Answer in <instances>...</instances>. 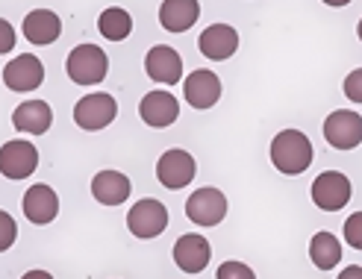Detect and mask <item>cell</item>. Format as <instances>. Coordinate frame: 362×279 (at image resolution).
Returning <instances> with one entry per match:
<instances>
[{
  "mask_svg": "<svg viewBox=\"0 0 362 279\" xmlns=\"http://www.w3.org/2000/svg\"><path fill=\"white\" fill-rule=\"evenodd\" d=\"M324 4H327V6H348L351 0H324Z\"/></svg>",
  "mask_w": 362,
  "mask_h": 279,
  "instance_id": "cell-30",
  "label": "cell"
},
{
  "mask_svg": "<svg viewBox=\"0 0 362 279\" xmlns=\"http://www.w3.org/2000/svg\"><path fill=\"white\" fill-rule=\"evenodd\" d=\"M65 71L77 85H98L103 83L106 71H110V56L98 44H80L68 53Z\"/></svg>",
  "mask_w": 362,
  "mask_h": 279,
  "instance_id": "cell-2",
  "label": "cell"
},
{
  "mask_svg": "<svg viewBox=\"0 0 362 279\" xmlns=\"http://www.w3.org/2000/svg\"><path fill=\"white\" fill-rule=\"evenodd\" d=\"M127 227L136 238H156L168 230V209L159 200L144 197L127 212Z\"/></svg>",
  "mask_w": 362,
  "mask_h": 279,
  "instance_id": "cell-6",
  "label": "cell"
},
{
  "mask_svg": "<svg viewBox=\"0 0 362 279\" xmlns=\"http://www.w3.org/2000/svg\"><path fill=\"white\" fill-rule=\"evenodd\" d=\"M21 30H24L30 44L45 47V44H53L62 35V21H59V15L50 12V9H33V12H27Z\"/></svg>",
  "mask_w": 362,
  "mask_h": 279,
  "instance_id": "cell-18",
  "label": "cell"
},
{
  "mask_svg": "<svg viewBox=\"0 0 362 279\" xmlns=\"http://www.w3.org/2000/svg\"><path fill=\"white\" fill-rule=\"evenodd\" d=\"M356 35H359V42H362V21H359V27H356Z\"/></svg>",
  "mask_w": 362,
  "mask_h": 279,
  "instance_id": "cell-31",
  "label": "cell"
},
{
  "mask_svg": "<svg viewBox=\"0 0 362 279\" xmlns=\"http://www.w3.org/2000/svg\"><path fill=\"white\" fill-rule=\"evenodd\" d=\"M144 71L148 77L156 80V83H165V85H177L183 80V59L180 53L168 44H153L144 56Z\"/></svg>",
  "mask_w": 362,
  "mask_h": 279,
  "instance_id": "cell-12",
  "label": "cell"
},
{
  "mask_svg": "<svg viewBox=\"0 0 362 279\" xmlns=\"http://www.w3.org/2000/svg\"><path fill=\"white\" fill-rule=\"evenodd\" d=\"M227 215V197L221 189H197L189 200H186V218L197 227H215V223H221Z\"/></svg>",
  "mask_w": 362,
  "mask_h": 279,
  "instance_id": "cell-8",
  "label": "cell"
},
{
  "mask_svg": "<svg viewBox=\"0 0 362 279\" xmlns=\"http://www.w3.org/2000/svg\"><path fill=\"white\" fill-rule=\"evenodd\" d=\"M53 124V109L45 100H27L12 112V126L24 136H45Z\"/></svg>",
  "mask_w": 362,
  "mask_h": 279,
  "instance_id": "cell-17",
  "label": "cell"
},
{
  "mask_svg": "<svg viewBox=\"0 0 362 279\" xmlns=\"http://www.w3.org/2000/svg\"><path fill=\"white\" fill-rule=\"evenodd\" d=\"M345 97L354 103H362V68L351 71L345 77Z\"/></svg>",
  "mask_w": 362,
  "mask_h": 279,
  "instance_id": "cell-26",
  "label": "cell"
},
{
  "mask_svg": "<svg viewBox=\"0 0 362 279\" xmlns=\"http://www.w3.org/2000/svg\"><path fill=\"white\" fill-rule=\"evenodd\" d=\"M271 162L280 174L298 177L313 165V141L300 129H283L271 141Z\"/></svg>",
  "mask_w": 362,
  "mask_h": 279,
  "instance_id": "cell-1",
  "label": "cell"
},
{
  "mask_svg": "<svg viewBox=\"0 0 362 279\" xmlns=\"http://www.w3.org/2000/svg\"><path fill=\"white\" fill-rule=\"evenodd\" d=\"M183 95L192 109H212L221 100V80L215 71L197 68L192 71V77L183 80Z\"/></svg>",
  "mask_w": 362,
  "mask_h": 279,
  "instance_id": "cell-11",
  "label": "cell"
},
{
  "mask_svg": "<svg viewBox=\"0 0 362 279\" xmlns=\"http://www.w3.org/2000/svg\"><path fill=\"white\" fill-rule=\"evenodd\" d=\"M313 203L321 212H339L351 203V179L341 171H324L313 182Z\"/></svg>",
  "mask_w": 362,
  "mask_h": 279,
  "instance_id": "cell-7",
  "label": "cell"
},
{
  "mask_svg": "<svg viewBox=\"0 0 362 279\" xmlns=\"http://www.w3.org/2000/svg\"><path fill=\"white\" fill-rule=\"evenodd\" d=\"M310 259L318 271H333L341 262V244L333 232H315L310 241Z\"/></svg>",
  "mask_w": 362,
  "mask_h": 279,
  "instance_id": "cell-21",
  "label": "cell"
},
{
  "mask_svg": "<svg viewBox=\"0 0 362 279\" xmlns=\"http://www.w3.org/2000/svg\"><path fill=\"white\" fill-rule=\"evenodd\" d=\"M197 47L206 59H215V62H224L230 59L233 53L239 50V32L233 30L230 24H212L201 32V39H197Z\"/></svg>",
  "mask_w": 362,
  "mask_h": 279,
  "instance_id": "cell-15",
  "label": "cell"
},
{
  "mask_svg": "<svg viewBox=\"0 0 362 279\" xmlns=\"http://www.w3.org/2000/svg\"><path fill=\"white\" fill-rule=\"evenodd\" d=\"M139 118L156 129L171 126L180 118V103L174 95H168V91H148L139 103Z\"/></svg>",
  "mask_w": 362,
  "mask_h": 279,
  "instance_id": "cell-14",
  "label": "cell"
},
{
  "mask_svg": "<svg viewBox=\"0 0 362 279\" xmlns=\"http://www.w3.org/2000/svg\"><path fill=\"white\" fill-rule=\"evenodd\" d=\"M21 279H53V276H50L47 271H27Z\"/></svg>",
  "mask_w": 362,
  "mask_h": 279,
  "instance_id": "cell-29",
  "label": "cell"
},
{
  "mask_svg": "<svg viewBox=\"0 0 362 279\" xmlns=\"http://www.w3.org/2000/svg\"><path fill=\"white\" fill-rule=\"evenodd\" d=\"M345 241L354 250H362V212H354L345 220Z\"/></svg>",
  "mask_w": 362,
  "mask_h": 279,
  "instance_id": "cell-25",
  "label": "cell"
},
{
  "mask_svg": "<svg viewBox=\"0 0 362 279\" xmlns=\"http://www.w3.org/2000/svg\"><path fill=\"white\" fill-rule=\"evenodd\" d=\"M39 167V150L33 141L15 138L0 147V174L6 179H27Z\"/></svg>",
  "mask_w": 362,
  "mask_h": 279,
  "instance_id": "cell-9",
  "label": "cell"
},
{
  "mask_svg": "<svg viewBox=\"0 0 362 279\" xmlns=\"http://www.w3.org/2000/svg\"><path fill=\"white\" fill-rule=\"evenodd\" d=\"M324 138L336 150H354L362 144V115L354 109H336L324 121Z\"/></svg>",
  "mask_w": 362,
  "mask_h": 279,
  "instance_id": "cell-3",
  "label": "cell"
},
{
  "mask_svg": "<svg viewBox=\"0 0 362 279\" xmlns=\"http://www.w3.org/2000/svg\"><path fill=\"white\" fill-rule=\"evenodd\" d=\"M15 238H18V223H15V218L0 209V253L9 250V247L15 244Z\"/></svg>",
  "mask_w": 362,
  "mask_h": 279,
  "instance_id": "cell-23",
  "label": "cell"
},
{
  "mask_svg": "<svg viewBox=\"0 0 362 279\" xmlns=\"http://www.w3.org/2000/svg\"><path fill=\"white\" fill-rule=\"evenodd\" d=\"M194 174H197L194 156L189 150H180V147L165 150L156 162V179L162 182V189H171V191L186 189V185L194 179Z\"/></svg>",
  "mask_w": 362,
  "mask_h": 279,
  "instance_id": "cell-4",
  "label": "cell"
},
{
  "mask_svg": "<svg viewBox=\"0 0 362 279\" xmlns=\"http://www.w3.org/2000/svg\"><path fill=\"white\" fill-rule=\"evenodd\" d=\"M209 259H212V250H209V241L204 235H183L174 244V262L180 271H186V273H201L206 271L209 265Z\"/></svg>",
  "mask_w": 362,
  "mask_h": 279,
  "instance_id": "cell-16",
  "label": "cell"
},
{
  "mask_svg": "<svg viewBox=\"0 0 362 279\" xmlns=\"http://www.w3.org/2000/svg\"><path fill=\"white\" fill-rule=\"evenodd\" d=\"M12 47H15V30L6 18H0V56L9 53Z\"/></svg>",
  "mask_w": 362,
  "mask_h": 279,
  "instance_id": "cell-27",
  "label": "cell"
},
{
  "mask_svg": "<svg viewBox=\"0 0 362 279\" xmlns=\"http://www.w3.org/2000/svg\"><path fill=\"white\" fill-rule=\"evenodd\" d=\"M118 115V103L112 95H86L80 97V103L74 106V124L86 133H98V129H106Z\"/></svg>",
  "mask_w": 362,
  "mask_h": 279,
  "instance_id": "cell-5",
  "label": "cell"
},
{
  "mask_svg": "<svg viewBox=\"0 0 362 279\" xmlns=\"http://www.w3.org/2000/svg\"><path fill=\"white\" fill-rule=\"evenodd\" d=\"M133 185H130V177H124L118 171H100L95 179H92V197L103 206H121V203L130 197Z\"/></svg>",
  "mask_w": 362,
  "mask_h": 279,
  "instance_id": "cell-20",
  "label": "cell"
},
{
  "mask_svg": "<svg viewBox=\"0 0 362 279\" xmlns=\"http://www.w3.org/2000/svg\"><path fill=\"white\" fill-rule=\"evenodd\" d=\"M201 18V4L197 0H162L159 6V24L168 32H186Z\"/></svg>",
  "mask_w": 362,
  "mask_h": 279,
  "instance_id": "cell-19",
  "label": "cell"
},
{
  "mask_svg": "<svg viewBox=\"0 0 362 279\" xmlns=\"http://www.w3.org/2000/svg\"><path fill=\"white\" fill-rule=\"evenodd\" d=\"M339 279H362V268L359 265H351V268H345L339 273Z\"/></svg>",
  "mask_w": 362,
  "mask_h": 279,
  "instance_id": "cell-28",
  "label": "cell"
},
{
  "mask_svg": "<svg viewBox=\"0 0 362 279\" xmlns=\"http://www.w3.org/2000/svg\"><path fill=\"white\" fill-rule=\"evenodd\" d=\"M21 206H24V218L30 223H35V227H45V223L57 220V215H59V197H57V191H53L50 185L39 182V185H33V189H27Z\"/></svg>",
  "mask_w": 362,
  "mask_h": 279,
  "instance_id": "cell-13",
  "label": "cell"
},
{
  "mask_svg": "<svg viewBox=\"0 0 362 279\" xmlns=\"http://www.w3.org/2000/svg\"><path fill=\"white\" fill-rule=\"evenodd\" d=\"M215 276L218 279H257L253 268H247L245 262H224V265H218V273Z\"/></svg>",
  "mask_w": 362,
  "mask_h": 279,
  "instance_id": "cell-24",
  "label": "cell"
},
{
  "mask_svg": "<svg viewBox=\"0 0 362 279\" xmlns=\"http://www.w3.org/2000/svg\"><path fill=\"white\" fill-rule=\"evenodd\" d=\"M98 30L106 42H124L127 35L133 32V18L127 9L121 6H110V9H103L100 18H98Z\"/></svg>",
  "mask_w": 362,
  "mask_h": 279,
  "instance_id": "cell-22",
  "label": "cell"
},
{
  "mask_svg": "<svg viewBox=\"0 0 362 279\" xmlns=\"http://www.w3.org/2000/svg\"><path fill=\"white\" fill-rule=\"evenodd\" d=\"M4 83L12 91H35L45 83V65L39 56L24 53V56H15V59L4 68Z\"/></svg>",
  "mask_w": 362,
  "mask_h": 279,
  "instance_id": "cell-10",
  "label": "cell"
}]
</instances>
